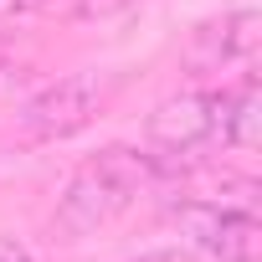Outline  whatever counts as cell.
I'll use <instances>...</instances> for the list:
<instances>
[{"instance_id":"6da1fadb","label":"cell","mask_w":262,"mask_h":262,"mask_svg":"<svg viewBox=\"0 0 262 262\" xmlns=\"http://www.w3.org/2000/svg\"><path fill=\"white\" fill-rule=\"evenodd\" d=\"M160 175L155 155L108 144L103 155H93L88 165H77V175L67 180L62 201H57V231L62 236H93L103 231L113 216H123L139 201V190Z\"/></svg>"},{"instance_id":"7a4b0ae2","label":"cell","mask_w":262,"mask_h":262,"mask_svg":"<svg viewBox=\"0 0 262 262\" xmlns=\"http://www.w3.org/2000/svg\"><path fill=\"white\" fill-rule=\"evenodd\" d=\"M175 226L211 257L221 262H257L262 252V221L247 211V206H211V201H180L175 211Z\"/></svg>"},{"instance_id":"3957f363","label":"cell","mask_w":262,"mask_h":262,"mask_svg":"<svg viewBox=\"0 0 262 262\" xmlns=\"http://www.w3.org/2000/svg\"><path fill=\"white\" fill-rule=\"evenodd\" d=\"M144 139L160 155H195V149L216 144L221 139V93H175V98H165L144 123Z\"/></svg>"},{"instance_id":"277c9868","label":"cell","mask_w":262,"mask_h":262,"mask_svg":"<svg viewBox=\"0 0 262 262\" xmlns=\"http://www.w3.org/2000/svg\"><path fill=\"white\" fill-rule=\"evenodd\" d=\"M93 113H98V77L72 72V77H57L52 88H41L21 108V128L31 139H67L93 123Z\"/></svg>"},{"instance_id":"5b68a950","label":"cell","mask_w":262,"mask_h":262,"mask_svg":"<svg viewBox=\"0 0 262 262\" xmlns=\"http://www.w3.org/2000/svg\"><path fill=\"white\" fill-rule=\"evenodd\" d=\"M257 47H262V16H257L252 6H242V11L221 16L216 26H201V31H195V52H190V62H201V67L252 62Z\"/></svg>"},{"instance_id":"8992f818","label":"cell","mask_w":262,"mask_h":262,"mask_svg":"<svg viewBox=\"0 0 262 262\" xmlns=\"http://www.w3.org/2000/svg\"><path fill=\"white\" fill-rule=\"evenodd\" d=\"M257 108H262L257 103V82H242V88L221 93V144L226 149H252L257 144V123H262Z\"/></svg>"},{"instance_id":"52a82bcc","label":"cell","mask_w":262,"mask_h":262,"mask_svg":"<svg viewBox=\"0 0 262 262\" xmlns=\"http://www.w3.org/2000/svg\"><path fill=\"white\" fill-rule=\"evenodd\" d=\"M118 6H128V0H77V16H108Z\"/></svg>"},{"instance_id":"ba28073f","label":"cell","mask_w":262,"mask_h":262,"mask_svg":"<svg viewBox=\"0 0 262 262\" xmlns=\"http://www.w3.org/2000/svg\"><path fill=\"white\" fill-rule=\"evenodd\" d=\"M47 6H57V0H0V11H6V16H21V11H47Z\"/></svg>"}]
</instances>
